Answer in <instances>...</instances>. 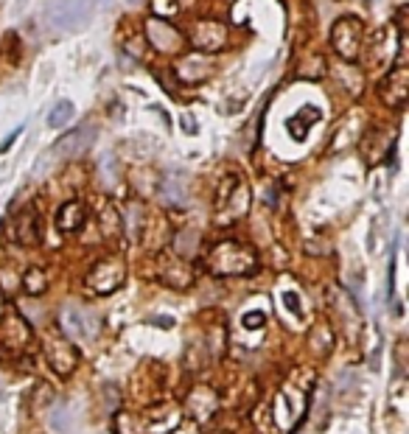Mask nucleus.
Returning <instances> with one entry per match:
<instances>
[{"instance_id": "2eb2a0df", "label": "nucleus", "mask_w": 409, "mask_h": 434, "mask_svg": "<svg viewBox=\"0 0 409 434\" xmlns=\"http://www.w3.org/2000/svg\"><path fill=\"white\" fill-rule=\"evenodd\" d=\"M84 222H87V207L79 202V199H70V202H65L59 210H57V227L62 230V233H79L82 227H84Z\"/></svg>"}, {"instance_id": "1a4fd4ad", "label": "nucleus", "mask_w": 409, "mask_h": 434, "mask_svg": "<svg viewBox=\"0 0 409 434\" xmlns=\"http://www.w3.org/2000/svg\"><path fill=\"white\" fill-rule=\"evenodd\" d=\"M381 104H387L390 110H403L406 101H409V68L406 65H398L392 68L376 87Z\"/></svg>"}, {"instance_id": "9d476101", "label": "nucleus", "mask_w": 409, "mask_h": 434, "mask_svg": "<svg viewBox=\"0 0 409 434\" xmlns=\"http://www.w3.org/2000/svg\"><path fill=\"white\" fill-rule=\"evenodd\" d=\"M143 28H146V39H149V45L155 48V50H160V53H180L182 48H185V34H180L174 26H169L163 17H146V23H143Z\"/></svg>"}, {"instance_id": "412c9836", "label": "nucleus", "mask_w": 409, "mask_h": 434, "mask_svg": "<svg viewBox=\"0 0 409 434\" xmlns=\"http://www.w3.org/2000/svg\"><path fill=\"white\" fill-rule=\"evenodd\" d=\"M283 303H286V308H289V311H300V300H297L292 292H286V294H283Z\"/></svg>"}, {"instance_id": "4468645a", "label": "nucleus", "mask_w": 409, "mask_h": 434, "mask_svg": "<svg viewBox=\"0 0 409 434\" xmlns=\"http://www.w3.org/2000/svg\"><path fill=\"white\" fill-rule=\"evenodd\" d=\"M160 278H163L169 286H174V289H185V286L193 283V281H191V278H193L191 266L182 263L180 255H166V258H160Z\"/></svg>"}, {"instance_id": "20e7f679", "label": "nucleus", "mask_w": 409, "mask_h": 434, "mask_svg": "<svg viewBox=\"0 0 409 434\" xmlns=\"http://www.w3.org/2000/svg\"><path fill=\"white\" fill-rule=\"evenodd\" d=\"M331 48L342 62L356 65L362 59V48H365V23L353 15L339 17L331 28Z\"/></svg>"}, {"instance_id": "ddd939ff", "label": "nucleus", "mask_w": 409, "mask_h": 434, "mask_svg": "<svg viewBox=\"0 0 409 434\" xmlns=\"http://www.w3.org/2000/svg\"><path fill=\"white\" fill-rule=\"evenodd\" d=\"M211 73V59H208V53H185V57L177 62V76L180 82L185 84H199L204 82Z\"/></svg>"}, {"instance_id": "f03ea898", "label": "nucleus", "mask_w": 409, "mask_h": 434, "mask_svg": "<svg viewBox=\"0 0 409 434\" xmlns=\"http://www.w3.org/2000/svg\"><path fill=\"white\" fill-rule=\"evenodd\" d=\"M34 345V331L17 308H6L0 314V356L23 359Z\"/></svg>"}, {"instance_id": "6e6552de", "label": "nucleus", "mask_w": 409, "mask_h": 434, "mask_svg": "<svg viewBox=\"0 0 409 434\" xmlns=\"http://www.w3.org/2000/svg\"><path fill=\"white\" fill-rule=\"evenodd\" d=\"M249 207V191L247 185L238 180V177H227L222 182V191H219V202H216V216L219 222H233V219H241Z\"/></svg>"}, {"instance_id": "aec40b11", "label": "nucleus", "mask_w": 409, "mask_h": 434, "mask_svg": "<svg viewBox=\"0 0 409 434\" xmlns=\"http://www.w3.org/2000/svg\"><path fill=\"white\" fill-rule=\"evenodd\" d=\"M50 423H54V428H57V431H68V426H70L65 412H54V417H50Z\"/></svg>"}, {"instance_id": "a211bd4d", "label": "nucleus", "mask_w": 409, "mask_h": 434, "mask_svg": "<svg viewBox=\"0 0 409 434\" xmlns=\"http://www.w3.org/2000/svg\"><path fill=\"white\" fill-rule=\"evenodd\" d=\"M23 289H26V294H34V297L48 289V272L42 266H31L23 275Z\"/></svg>"}, {"instance_id": "9b49d317", "label": "nucleus", "mask_w": 409, "mask_h": 434, "mask_svg": "<svg viewBox=\"0 0 409 434\" xmlns=\"http://www.w3.org/2000/svg\"><path fill=\"white\" fill-rule=\"evenodd\" d=\"M188 42L199 50V53H219L227 45V26L216 23V20H199L191 28Z\"/></svg>"}, {"instance_id": "5701e85b", "label": "nucleus", "mask_w": 409, "mask_h": 434, "mask_svg": "<svg viewBox=\"0 0 409 434\" xmlns=\"http://www.w3.org/2000/svg\"><path fill=\"white\" fill-rule=\"evenodd\" d=\"M169 434H199V431H196L191 423H182V426H177V428H174V431H169Z\"/></svg>"}, {"instance_id": "4be33fe9", "label": "nucleus", "mask_w": 409, "mask_h": 434, "mask_svg": "<svg viewBox=\"0 0 409 434\" xmlns=\"http://www.w3.org/2000/svg\"><path fill=\"white\" fill-rule=\"evenodd\" d=\"M20 132H23V129H15V132H12V135H9V138H6L3 143H0V154H3V151H9V149H12V143H15L17 138H20Z\"/></svg>"}, {"instance_id": "f3484780", "label": "nucleus", "mask_w": 409, "mask_h": 434, "mask_svg": "<svg viewBox=\"0 0 409 434\" xmlns=\"http://www.w3.org/2000/svg\"><path fill=\"white\" fill-rule=\"evenodd\" d=\"M59 325H65V328L76 337V339H93L95 334H98V319H93V317H87L84 311H68L65 317H62V322Z\"/></svg>"}, {"instance_id": "0eeeda50", "label": "nucleus", "mask_w": 409, "mask_h": 434, "mask_svg": "<svg viewBox=\"0 0 409 434\" xmlns=\"http://www.w3.org/2000/svg\"><path fill=\"white\" fill-rule=\"evenodd\" d=\"M93 17V0H59L45 12V23L57 31H76Z\"/></svg>"}, {"instance_id": "423d86ee", "label": "nucleus", "mask_w": 409, "mask_h": 434, "mask_svg": "<svg viewBox=\"0 0 409 434\" xmlns=\"http://www.w3.org/2000/svg\"><path fill=\"white\" fill-rule=\"evenodd\" d=\"M126 281V261L121 255H107L93 263V269L84 275V286L90 294H113Z\"/></svg>"}, {"instance_id": "6ab92c4d", "label": "nucleus", "mask_w": 409, "mask_h": 434, "mask_svg": "<svg viewBox=\"0 0 409 434\" xmlns=\"http://www.w3.org/2000/svg\"><path fill=\"white\" fill-rule=\"evenodd\" d=\"M73 121V104L70 101H57L54 106H50V113H48V126L50 129H62Z\"/></svg>"}, {"instance_id": "dca6fc26", "label": "nucleus", "mask_w": 409, "mask_h": 434, "mask_svg": "<svg viewBox=\"0 0 409 434\" xmlns=\"http://www.w3.org/2000/svg\"><path fill=\"white\" fill-rule=\"evenodd\" d=\"M93 140H95V132H93L90 126H79V129L68 132V135L57 143V154H62V157H76V154L87 151Z\"/></svg>"}, {"instance_id": "f8f14e48", "label": "nucleus", "mask_w": 409, "mask_h": 434, "mask_svg": "<svg viewBox=\"0 0 409 434\" xmlns=\"http://www.w3.org/2000/svg\"><path fill=\"white\" fill-rule=\"evenodd\" d=\"M12 238L20 247H37L42 238V227H39V216L34 207H23L15 219H12Z\"/></svg>"}, {"instance_id": "f257e3e1", "label": "nucleus", "mask_w": 409, "mask_h": 434, "mask_svg": "<svg viewBox=\"0 0 409 434\" xmlns=\"http://www.w3.org/2000/svg\"><path fill=\"white\" fill-rule=\"evenodd\" d=\"M208 272L219 275V278H241V275H252L258 269V255L252 247L241 244V241H219L208 258Z\"/></svg>"}, {"instance_id": "7ed1b4c3", "label": "nucleus", "mask_w": 409, "mask_h": 434, "mask_svg": "<svg viewBox=\"0 0 409 434\" xmlns=\"http://www.w3.org/2000/svg\"><path fill=\"white\" fill-rule=\"evenodd\" d=\"M309 390H312V384L297 390L294 381L280 387V393L275 398V409H272V417H275V426H280V434H292L294 426L303 420L305 409H309Z\"/></svg>"}, {"instance_id": "39448f33", "label": "nucleus", "mask_w": 409, "mask_h": 434, "mask_svg": "<svg viewBox=\"0 0 409 434\" xmlns=\"http://www.w3.org/2000/svg\"><path fill=\"white\" fill-rule=\"evenodd\" d=\"M42 353H45L48 367L54 370L59 378H68L76 370L79 350L73 348V342L68 339V334L59 328V325H50V328L45 331V337H42Z\"/></svg>"}]
</instances>
